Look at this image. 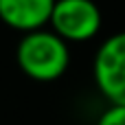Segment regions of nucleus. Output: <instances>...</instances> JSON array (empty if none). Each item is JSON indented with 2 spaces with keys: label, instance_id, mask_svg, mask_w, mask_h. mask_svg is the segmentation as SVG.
Returning <instances> with one entry per match:
<instances>
[{
  "label": "nucleus",
  "instance_id": "obj_3",
  "mask_svg": "<svg viewBox=\"0 0 125 125\" xmlns=\"http://www.w3.org/2000/svg\"><path fill=\"white\" fill-rule=\"evenodd\" d=\"M92 77L110 105H125V31L110 35L97 48Z\"/></svg>",
  "mask_w": 125,
  "mask_h": 125
},
{
  "label": "nucleus",
  "instance_id": "obj_5",
  "mask_svg": "<svg viewBox=\"0 0 125 125\" xmlns=\"http://www.w3.org/2000/svg\"><path fill=\"white\" fill-rule=\"evenodd\" d=\"M97 125H125V105H110L97 119Z\"/></svg>",
  "mask_w": 125,
  "mask_h": 125
},
{
  "label": "nucleus",
  "instance_id": "obj_1",
  "mask_svg": "<svg viewBox=\"0 0 125 125\" xmlns=\"http://www.w3.org/2000/svg\"><path fill=\"white\" fill-rule=\"evenodd\" d=\"M15 62L29 79L55 81L70 66V44H66L51 29L33 31L20 37Z\"/></svg>",
  "mask_w": 125,
  "mask_h": 125
},
{
  "label": "nucleus",
  "instance_id": "obj_2",
  "mask_svg": "<svg viewBox=\"0 0 125 125\" xmlns=\"http://www.w3.org/2000/svg\"><path fill=\"white\" fill-rule=\"evenodd\" d=\"M101 24L103 13L94 0H57L48 26L66 44H79L97 37Z\"/></svg>",
  "mask_w": 125,
  "mask_h": 125
},
{
  "label": "nucleus",
  "instance_id": "obj_4",
  "mask_svg": "<svg viewBox=\"0 0 125 125\" xmlns=\"http://www.w3.org/2000/svg\"><path fill=\"white\" fill-rule=\"evenodd\" d=\"M57 0H0V20L20 33H33L51 24Z\"/></svg>",
  "mask_w": 125,
  "mask_h": 125
}]
</instances>
